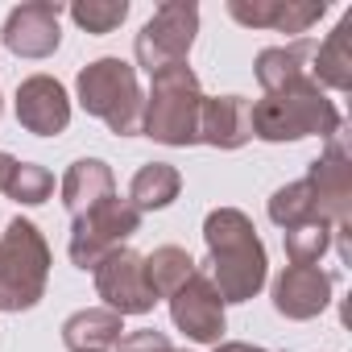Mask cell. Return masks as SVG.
<instances>
[{
    "instance_id": "17",
    "label": "cell",
    "mask_w": 352,
    "mask_h": 352,
    "mask_svg": "<svg viewBox=\"0 0 352 352\" xmlns=\"http://www.w3.org/2000/svg\"><path fill=\"white\" fill-rule=\"evenodd\" d=\"M108 195H116V174H112V166L104 157H79V162L67 166V174H63V208L71 212V220L83 216L91 204H100Z\"/></svg>"
},
{
    "instance_id": "15",
    "label": "cell",
    "mask_w": 352,
    "mask_h": 352,
    "mask_svg": "<svg viewBox=\"0 0 352 352\" xmlns=\"http://www.w3.org/2000/svg\"><path fill=\"white\" fill-rule=\"evenodd\" d=\"M249 104L245 96H204L199 108V141L212 149H241L253 141L249 124Z\"/></svg>"
},
{
    "instance_id": "14",
    "label": "cell",
    "mask_w": 352,
    "mask_h": 352,
    "mask_svg": "<svg viewBox=\"0 0 352 352\" xmlns=\"http://www.w3.org/2000/svg\"><path fill=\"white\" fill-rule=\"evenodd\" d=\"M323 13V0H228V17L236 25L274 34H307Z\"/></svg>"
},
{
    "instance_id": "7",
    "label": "cell",
    "mask_w": 352,
    "mask_h": 352,
    "mask_svg": "<svg viewBox=\"0 0 352 352\" xmlns=\"http://www.w3.org/2000/svg\"><path fill=\"white\" fill-rule=\"evenodd\" d=\"M195 34H199V5L195 0H166L141 25V34L133 42V58L145 75H157L174 63L191 58Z\"/></svg>"
},
{
    "instance_id": "8",
    "label": "cell",
    "mask_w": 352,
    "mask_h": 352,
    "mask_svg": "<svg viewBox=\"0 0 352 352\" xmlns=\"http://www.w3.org/2000/svg\"><path fill=\"white\" fill-rule=\"evenodd\" d=\"M96 294L104 298V307L108 311H116L120 319L124 315H149L162 298L153 294V286H149V278H145V253H137V249H116V253H108L96 270Z\"/></svg>"
},
{
    "instance_id": "2",
    "label": "cell",
    "mask_w": 352,
    "mask_h": 352,
    "mask_svg": "<svg viewBox=\"0 0 352 352\" xmlns=\"http://www.w3.org/2000/svg\"><path fill=\"white\" fill-rule=\"evenodd\" d=\"M249 124L253 137L270 141V145H286V141H302V137H336L340 133V108L336 100H327V91L307 79L294 87H282L274 96H261L249 104Z\"/></svg>"
},
{
    "instance_id": "16",
    "label": "cell",
    "mask_w": 352,
    "mask_h": 352,
    "mask_svg": "<svg viewBox=\"0 0 352 352\" xmlns=\"http://www.w3.org/2000/svg\"><path fill=\"white\" fill-rule=\"evenodd\" d=\"M311 58H315V42L311 38H294L286 46H265L253 63V75L261 83L265 96L282 91V87H294V83H307L311 79Z\"/></svg>"
},
{
    "instance_id": "6",
    "label": "cell",
    "mask_w": 352,
    "mask_h": 352,
    "mask_svg": "<svg viewBox=\"0 0 352 352\" xmlns=\"http://www.w3.org/2000/svg\"><path fill=\"white\" fill-rule=\"evenodd\" d=\"M141 228V212L120 199V195H108L100 204H91L83 216L71 220V241H67V253H71V265L75 270H96L108 253L124 249Z\"/></svg>"
},
{
    "instance_id": "1",
    "label": "cell",
    "mask_w": 352,
    "mask_h": 352,
    "mask_svg": "<svg viewBox=\"0 0 352 352\" xmlns=\"http://www.w3.org/2000/svg\"><path fill=\"white\" fill-rule=\"evenodd\" d=\"M204 245H208L204 274L212 278L224 302H249L261 294L270 278V261L253 220L241 208H212L204 220Z\"/></svg>"
},
{
    "instance_id": "9",
    "label": "cell",
    "mask_w": 352,
    "mask_h": 352,
    "mask_svg": "<svg viewBox=\"0 0 352 352\" xmlns=\"http://www.w3.org/2000/svg\"><path fill=\"white\" fill-rule=\"evenodd\" d=\"M307 187L315 195V212L327 224H352V157L344 145V133L327 137L323 153L307 166Z\"/></svg>"
},
{
    "instance_id": "3",
    "label": "cell",
    "mask_w": 352,
    "mask_h": 352,
    "mask_svg": "<svg viewBox=\"0 0 352 352\" xmlns=\"http://www.w3.org/2000/svg\"><path fill=\"white\" fill-rule=\"evenodd\" d=\"M199 108H204L199 75L191 71V63H174V67L149 75L141 133L153 137L157 145H174V149L199 145Z\"/></svg>"
},
{
    "instance_id": "18",
    "label": "cell",
    "mask_w": 352,
    "mask_h": 352,
    "mask_svg": "<svg viewBox=\"0 0 352 352\" xmlns=\"http://www.w3.org/2000/svg\"><path fill=\"white\" fill-rule=\"evenodd\" d=\"M311 79L323 91H352V13H344L340 25L323 42H315Z\"/></svg>"
},
{
    "instance_id": "20",
    "label": "cell",
    "mask_w": 352,
    "mask_h": 352,
    "mask_svg": "<svg viewBox=\"0 0 352 352\" xmlns=\"http://www.w3.org/2000/svg\"><path fill=\"white\" fill-rule=\"evenodd\" d=\"M179 191H183L179 166H170V162H145V166L133 174V183H129V204L145 216V212L170 208L174 199H179Z\"/></svg>"
},
{
    "instance_id": "25",
    "label": "cell",
    "mask_w": 352,
    "mask_h": 352,
    "mask_svg": "<svg viewBox=\"0 0 352 352\" xmlns=\"http://www.w3.org/2000/svg\"><path fill=\"white\" fill-rule=\"evenodd\" d=\"M5 195L13 204H21V208H38V204H46L54 195V174L46 166H38V162H17Z\"/></svg>"
},
{
    "instance_id": "26",
    "label": "cell",
    "mask_w": 352,
    "mask_h": 352,
    "mask_svg": "<svg viewBox=\"0 0 352 352\" xmlns=\"http://www.w3.org/2000/svg\"><path fill=\"white\" fill-rule=\"evenodd\" d=\"M116 352H174L170 336L157 331V327H137V331H124Z\"/></svg>"
},
{
    "instance_id": "4",
    "label": "cell",
    "mask_w": 352,
    "mask_h": 352,
    "mask_svg": "<svg viewBox=\"0 0 352 352\" xmlns=\"http://www.w3.org/2000/svg\"><path fill=\"white\" fill-rule=\"evenodd\" d=\"M75 100L87 116H100L116 137H137L141 133V112H145V91L137 83V67L124 58H96L79 71L75 79Z\"/></svg>"
},
{
    "instance_id": "10",
    "label": "cell",
    "mask_w": 352,
    "mask_h": 352,
    "mask_svg": "<svg viewBox=\"0 0 352 352\" xmlns=\"http://www.w3.org/2000/svg\"><path fill=\"white\" fill-rule=\"evenodd\" d=\"M224 298L220 290L212 286V278L204 270H195L179 290L170 294V319L187 340L195 344H220L224 331H228V319H224Z\"/></svg>"
},
{
    "instance_id": "24",
    "label": "cell",
    "mask_w": 352,
    "mask_h": 352,
    "mask_svg": "<svg viewBox=\"0 0 352 352\" xmlns=\"http://www.w3.org/2000/svg\"><path fill=\"white\" fill-rule=\"evenodd\" d=\"M67 13H71V21H75L83 34L104 38V34H112V30L124 25V17H129V0H75Z\"/></svg>"
},
{
    "instance_id": "11",
    "label": "cell",
    "mask_w": 352,
    "mask_h": 352,
    "mask_svg": "<svg viewBox=\"0 0 352 352\" xmlns=\"http://www.w3.org/2000/svg\"><path fill=\"white\" fill-rule=\"evenodd\" d=\"M63 5L58 0H25L5 17V30H0V42H5L9 54L17 58H50L63 42Z\"/></svg>"
},
{
    "instance_id": "21",
    "label": "cell",
    "mask_w": 352,
    "mask_h": 352,
    "mask_svg": "<svg viewBox=\"0 0 352 352\" xmlns=\"http://www.w3.org/2000/svg\"><path fill=\"white\" fill-rule=\"evenodd\" d=\"M195 270H199L195 257L187 249H179V245H157L153 253H145V278H149L157 298H170Z\"/></svg>"
},
{
    "instance_id": "22",
    "label": "cell",
    "mask_w": 352,
    "mask_h": 352,
    "mask_svg": "<svg viewBox=\"0 0 352 352\" xmlns=\"http://www.w3.org/2000/svg\"><path fill=\"white\" fill-rule=\"evenodd\" d=\"M265 212H270V220H274L282 232H286V228H298V224H311V220H319V212H315V195H311L307 179H294V183L278 187V191L270 195Z\"/></svg>"
},
{
    "instance_id": "12",
    "label": "cell",
    "mask_w": 352,
    "mask_h": 352,
    "mask_svg": "<svg viewBox=\"0 0 352 352\" xmlns=\"http://www.w3.org/2000/svg\"><path fill=\"white\" fill-rule=\"evenodd\" d=\"M17 124L34 137H58L71 124V96L54 75H30L17 83Z\"/></svg>"
},
{
    "instance_id": "19",
    "label": "cell",
    "mask_w": 352,
    "mask_h": 352,
    "mask_svg": "<svg viewBox=\"0 0 352 352\" xmlns=\"http://www.w3.org/2000/svg\"><path fill=\"white\" fill-rule=\"evenodd\" d=\"M124 319L108 307H83L63 323V344L71 352H112L120 344Z\"/></svg>"
},
{
    "instance_id": "28",
    "label": "cell",
    "mask_w": 352,
    "mask_h": 352,
    "mask_svg": "<svg viewBox=\"0 0 352 352\" xmlns=\"http://www.w3.org/2000/svg\"><path fill=\"white\" fill-rule=\"evenodd\" d=\"M13 170H17V157H13V153H5V149H0V191L9 187V179H13Z\"/></svg>"
},
{
    "instance_id": "5",
    "label": "cell",
    "mask_w": 352,
    "mask_h": 352,
    "mask_svg": "<svg viewBox=\"0 0 352 352\" xmlns=\"http://www.w3.org/2000/svg\"><path fill=\"white\" fill-rule=\"evenodd\" d=\"M50 282V245L42 228L25 216L9 220L0 236V311L21 315L42 302Z\"/></svg>"
},
{
    "instance_id": "29",
    "label": "cell",
    "mask_w": 352,
    "mask_h": 352,
    "mask_svg": "<svg viewBox=\"0 0 352 352\" xmlns=\"http://www.w3.org/2000/svg\"><path fill=\"white\" fill-rule=\"evenodd\" d=\"M174 352H187V348H174Z\"/></svg>"
},
{
    "instance_id": "23",
    "label": "cell",
    "mask_w": 352,
    "mask_h": 352,
    "mask_svg": "<svg viewBox=\"0 0 352 352\" xmlns=\"http://www.w3.org/2000/svg\"><path fill=\"white\" fill-rule=\"evenodd\" d=\"M331 228L336 224H327V220H311V224L286 228L282 232V245H286L290 265H319V257L331 249Z\"/></svg>"
},
{
    "instance_id": "13",
    "label": "cell",
    "mask_w": 352,
    "mask_h": 352,
    "mask_svg": "<svg viewBox=\"0 0 352 352\" xmlns=\"http://www.w3.org/2000/svg\"><path fill=\"white\" fill-rule=\"evenodd\" d=\"M331 274L319 270V265H286L278 278H274V311L282 319H315L331 307Z\"/></svg>"
},
{
    "instance_id": "27",
    "label": "cell",
    "mask_w": 352,
    "mask_h": 352,
    "mask_svg": "<svg viewBox=\"0 0 352 352\" xmlns=\"http://www.w3.org/2000/svg\"><path fill=\"white\" fill-rule=\"evenodd\" d=\"M212 352H270V348H257V344H245V340H220Z\"/></svg>"
}]
</instances>
